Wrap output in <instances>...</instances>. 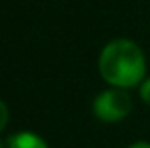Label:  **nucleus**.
Wrapping results in <instances>:
<instances>
[{
  "label": "nucleus",
  "instance_id": "obj_1",
  "mask_svg": "<svg viewBox=\"0 0 150 148\" xmlns=\"http://www.w3.org/2000/svg\"><path fill=\"white\" fill-rule=\"evenodd\" d=\"M99 70L108 84L116 87H131L144 76L146 63L135 42L120 38L106 44L101 51Z\"/></svg>",
  "mask_w": 150,
  "mask_h": 148
},
{
  "label": "nucleus",
  "instance_id": "obj_2",
  "mask_svg": "<svg viewBox=\"0 0 150 148\" xmlns=\"http://www.w3.org/2000/svg\"><path fill=\"white\" fill-rule=\"evenodd\" d=\"M93 110H95V116L103 122H108V123L120 122L131 112V97L122 87L106 89L95 99Z\"/></svg>",
  "mask_w": 150,
  "mask_h": 148
},
{
  "label": "nucleus",
  "instance_id": "obj_3",
  "mask_svg": "<svg viewBox=\"0 0 150 148\" xmlns=\"http://www.w3.org/2000/svg\"><path fill=\"white\" fill-rule=\"evenodd\" d=\"M8 148H48V144L38 135L29 133V131H21V133L10 137Z\"/></svg>",
  "mask_w": 150,
  "mask_h": 148
},
{
  "label": "nucleus",
  "instance_id": "obj_4",
  "mask_svg": "<svg viewBox=\"0 0 150 148\" xmlns=\"http://www.w3.org/2000/svg\"><path fill=\"white\" fill-rule=\"evenodd\" d=\"M141 97H143V101L146 104H150V80H146L143 84V87H141Z\"/></svg>",
  "mask_w": 150,
  "mask_h": 148
},
{
  "label": "nucleus",
  "instance_id": "obj_5",
  "mask_svg": "<svg viewBox=\"0 0 150 148\" xmlns=\"http://www.w3.org/2000/svg\"><path fill=\"white\" fill-rule=\"evenodd\" d=\"M129 148H150V142H135V144H131Z\"/></svg>",
  "mask_w": 150,
  "mask_h": 148
}]
</instances>
